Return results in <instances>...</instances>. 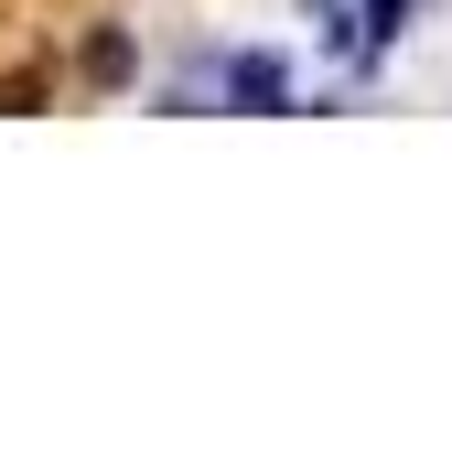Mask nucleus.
Returning a JSON list of instances; mask_svg holds the SVG:
<instances>
[{
  "instance_id": "obj_1",
  "label": "nucleus",
  "mask_w": 452,
  "mask_h": 463,
  "mask_svg": "<svg viewBox=\"0 0 452 463\" xmlns=\"http://www.w3.org/2000/svg\"><path fill=\"white\" fill-rule=\"evenodd\" d=\"M216 98H226V109L280 118V109H291V65H280V54H226V65H216Z\"/></svg>"
},
{
  "instance_id": "obj_2",
  "label": "nucleus",
  "mask_w": 452,
  "mask_h": 463,
  "mask_svg": "<svg viewBox=\"0 0 452 463\" xmlns=\"http://www.w3.org/2000/svg\"><path fill=\"white\" fill-rule=\"evenodd\" d=\"M129 76H140V43H129V33H87V87H129Z\"/></svg>"
},
{
  "instance_id": "obj_3",
  "label": "nucleus",
  "mask_w": 452,
  "mask_h": 463,
  "mask_svg": "<svg viewBox=\"0 0 452 463\" xmlns=\"http://www.w3.org/2000/svg\"><path fill=\"white\" fill-rule=\"evenodd\" d=\"M410 11H420V0H366V54H388V43L410 33Z\"/></svg>"
},
{
  "instance_id": "obj_4",
  "label": "nucleus",
  "mask_w": 452,
  "mask_h": 463,
  "mask_svg": "<svg viewBox=\"0 0 452 463\" xmlns=\"http://www.w3.org/2000/svg\"><path fill=\"white\" fill-rule=\"evenodd\" d=\"M302 11H313V22H344V11H355V0H302Z\"/></svg>"
}]
</instances>
